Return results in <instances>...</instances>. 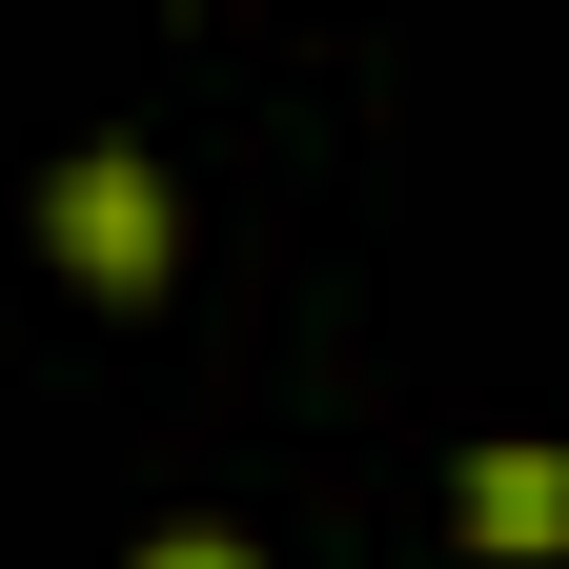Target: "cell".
I'll list each match as a JSON object with an SVG mask.
<instances>
[{
  "mask_svg": "<svg viewBox=\"0 0 569 569\" xmlns=\"http://www.w3.org/2000/svg\"><path fill=\"white\" fill-rule=\"evenodd\" d=\"M41 264L61 284H102V306H163V264H183V203L142 142H82V163H41Z\"/></svg>",
  "mask_w": 569,
  "mask_h": 569,
  "instance_id": "1",
  "label": "cell"
},
{
  "mask_svg": "<svg viewBox=\"0 0 569 569\" xmlns=\"http://www.w3.org/2000/svg\"><path fill=\"white\" fill-rule=\"evenodd\" d=\"M448 529L509 549V569H549V549H569V448H529V427H509V448H468V468H448Z\"/></svg>",
  "mask_w": 569,
  "mask_h": 569,
  "instance_id": "2",
  "label": "cell"
},
{
  "mask_svg": "<svg viewBox=\"0 0 569 569\" xmlns=\"http://www.w3.org/2000/svg\"><path fill=\"white\" fill-rule=\"evenodd\" d=\"M142 569H264L244 529H142Z\"/></svg>",
  "mask_w": 569,
  "mask_h": 569,
  "instance_id": "3",
  "label": "cell"
}]
</instances>
